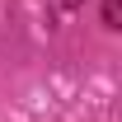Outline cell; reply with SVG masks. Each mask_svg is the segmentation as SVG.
I'll list each match as a JSON object with an SVG mask.
<instances>
[{"label":"cell","instance_id":"cell-1","mask_svg":"<svg viewBox=\"0 0 122 122\" xmlns=\"http://www.w3.org/2000/svg\"><path fill=\"white\" fill-rule=\"evenodd\" d=\"M103 28H122V0H103Z\"/></svg>","mask_w":122,"mask_h":122}]
</instances>
